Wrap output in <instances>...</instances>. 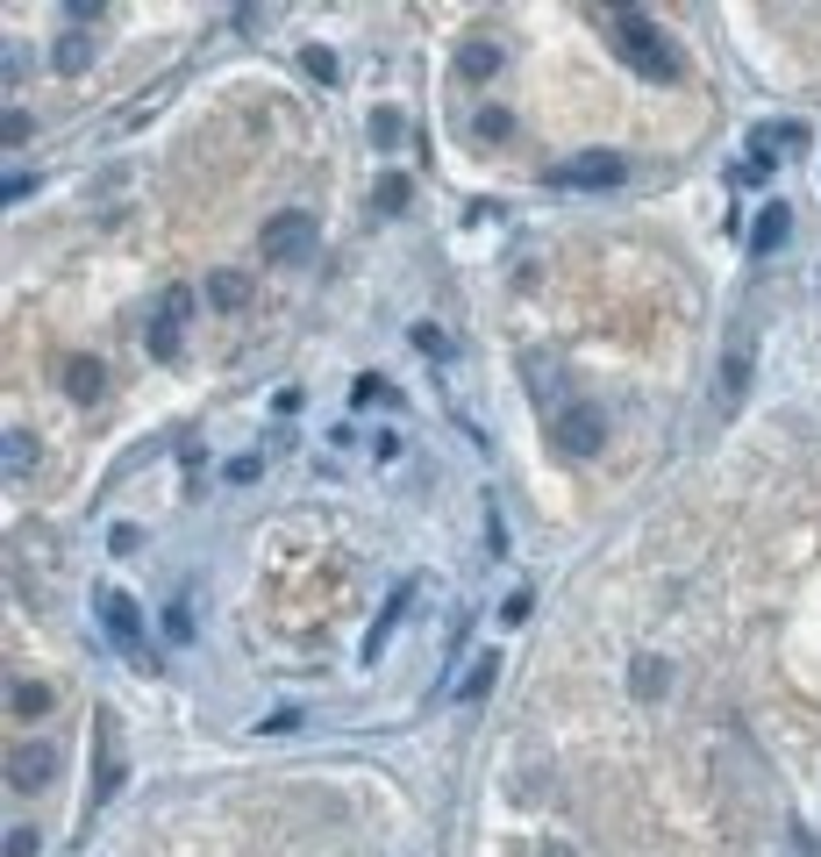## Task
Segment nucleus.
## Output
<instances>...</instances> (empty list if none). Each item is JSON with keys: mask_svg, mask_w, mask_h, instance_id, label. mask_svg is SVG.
Wrapping results in <instances>:
<instances>
[{"mask_svg": "<svg viewBox=\"0 0 821 857\" xmlns=\"http://www.w3.org/2000/svg\"><path fill=\"white\" fill-rule=\"evenodd\" d=\"M607 43H615L621 57H629L643 79H658V86H672L679 79V51H672V36H664L658 22H650L643 8H615L607 14Z\"/></svg>", "mask_w": 821, "mask_h": 857, "instance_id": "1", "label": "nucleus"}, {"mask_svg": "<svg viewBox=\"0 0 821 857\" xmlns=\"http://www.w3.org/2000/svg\"><path fill=\"white\" fill-rule=\"evenodd\" d=\"M314 215L308 207H279V215L265 222V258H279V265H308L314 258Z\"/></svg>", "mask_w": 821, "mask_h": 857, "instance_id": "2", "label": "nucleus"}, {"mask_svg": "<svg viewBox=\"0 0 821 857\" xmlns=\"http://www.w3.org/2000/svg\"><path fill=\"white\" fill-rule=\"evenodd\" d=\"M551 443L565 450V458H593V450L607 443V415L593 408V400H572V408L551 422Z\"/></svg>", "mask_w": 821, "mask_h": 857, "instance_id": "3", "label": "nucleus"}, {"mask_svg": "<svg viewBox=\"0 0 821 857\" xmlns=\"http://www.w3.org/2000/svg\"><path fill=\"white\" fill-rule=\"evenodd\" d=\"M621 179H629L621 150H579V158L551 164V186H621Z\"/></svg>", "mask_w": 821, "mask_h": 857, "instance_id": "4", "label": "nucleus"}, {"mask_svg": "<svg viewBox=\"0 0 821 857\" xmlns=\"http://www.w3.org/2000/svg\"><path fill=\"white\" fill-rule=\"evenodd\" d=\"M94 608H100V629L115 636V651H136V643H143V614H136L129 593H100Z\"/></svg>", "mask_w": 821, "mask_h": 857, "instance_id": "5", "label": "nucleus"}, {"mask_svg": "<svg viewBox=\"0 0 821 857\" xmlns=\"http://www.w3.org/2000/svg\"><path fill=\"white\" fill-rule=\"evenodd\" d=\"M51 772H57V750L51 743H22V750H14V758H8V786L14 793H36V786H51Z\"/></svg>", "mask_w": 821, "mask_h": 857, "instance_id": "6", "label": "nucleus"}, {"mask_svg": "<svg viewBox=\"0 0 821 857\" xmlns=\"http://www.w3.org/2000/svg\"><path fill=\"white\" fill-rule=\"evenodd\" d=\"M186 308H193V293L172 286V293H164V314L150 322V357H179V322H186Z\"/></svg>", "mask_w": 821, "mask_h": 857, "instance_id": "7", "label": "nucleus"}, {"mask_svg": "<svg viewBox=\"0 0 821 857\" xmlns=\"http://www.w3.org/2000/svg\"><path fill=\"white\" fill-rule=\"evenodd\" d=\"M207 308H215V314H243V308H250V272H236V265L207 272Z\"/></svg>", "mask_w": 821, "mask_h": 857, "instance_id": "8", "label": "nucleus"}, {"mask_svg": "<svg viewBox=\"0 0 821 857\" xmlns=\"http://www.w3.org/2000/svg\"><path fill=\"white\" fill-rule=\"evenodd\" d=\"M100 394H108V365H94V357H72V365H65V400L94 408Z\"/></svg>", "mask_w": 821, "mask_h": 857, "instance_id": "9", "label": "nucleus"}, {"mask_svg": "<svg viewBox=\"0 0 821 857\" xmlns=\"http://www.w3.org/2000/svg\"><path fill=\"white\" fill-rule=\"evenodd\" d=\"M664 686H672V665H664L658 651H643V657L629 665V694H636V700H664Z\"/></svg>", "mask_w": 821, "mask_h": 857, "instance_id": "10", "label": "nucleus"}, {"mask_svg": "<svg viewBox=\"0 0 821 857\" xmlns=\"http://www.w3.org/2000/svg\"><path fill=\"white\" fill-rule=\"evenodd\" d=\"M786 236H793V215H786V201H771L765 215H757V229H750V250H757V258H771Z\"/></svg>", "mask_w": 821, "mask_h": 857, "instance_id": "11", "label": "nucleus"}, {"mask_svg": "<svg viewBox=\"0 0 821 857\" xmlns=\"http://www.w3.org/2000/svg\"><path fill=\"white\" fill-rule=\"evenodd\" d=\"M407 600H415V586H401V593H393V600H386V608H378V622H372V629H364V657H378V651H386V636H393V629H401V614H407Z\"/></svg>", "mask_w": 821, "mask_h": 857, "instance_id": "12", "label": "nucleus"}, {"mask_svg": "<svg viewBox=\"0 0 821 857\" xmlns=\"http://www.w3.org/2000/svg\"><path fill=\"white\" fill-rule=\"evenodd\" d=\"M743 394H750V351H728L722 357V408H743Z\"/></svg>", "mask_w": 821, "mask_h": 857, "instance_id": "13", "label": "nucleus"}, {"mask_svg": "<svg viewBox=\"0 0 821 857\" xmlns=\"http://www.w3.org/2000/svg\"><path fill=\"white\" fill-rule=\"evenodd\" d=\"M8 708H14V721H43V715H51V686L14 679V686H8Z\"/></svg>", "mask_w": 821, "mask_h": 857, "instance_id": "14", "label": "nucleus"}, {"mask_svg": "<svg viewBox=\"0 0 821 857\" xmlns=\"http://www.w3.org/2000/svg\"><path fill=\"white\" fill-rule=\"evenodd\" d=\"M493 679H500V651H486L479 665H471L465 679H458V700H465V708H479V700L493 694Z\"/></svg>", "mask_w": 821, "mask_h": 857, "instance_id": "15", "label": "nucleus"}, {"mask_svg": "<svg viewBox=\"0 0 821 857\" xmlns=\"http://www.w3.org/2000/svg\"><path fill=\"white\" fill-rule=\"evenodd\" d=\"M86 65H94V36H86V29H65V36H57V72L79 79Z\"/></svg>", "mask_w": 821, "mask_h": 857, "instance_id": "16", "label": "nucleus"}, {"mask_svg": "<svg viewBox=\"0 0 821 857\" xmlns=\"http://www.w3.org/2000/svg\"><path fill=\"white\" fill-rule=\"evenodd\" d=\"M458 72H465V79H493V72H500V43H465Z\"/></svg>", "mask_w": 821, "mask_h": 857, "instance_id": "17", "label": "nucleus"}, {"mask_svg": "<svg viewBox=\"0 0 821 857\" xmlns=\"http://www.w3.org/2000/svg\"><path fill=\"white\" fill-rule=\"evenodd\" d=\"M300 72H308L314 86H337V51H329V43H308V51H300Z\"/></svg>", "mask_w": 821, "mask_h": 857, "instance_id": "18", "label": "nucleus"}, {"mask_svg": "<svg viewBox=\"0 0 821 857\" xmlns=\"http://www.w3.org/2000/svg\"><path fill=\"white\" fill-rule=\"evenodd\" d=\"M471 129H479L486 143H508L514 137V115L508 108H479V115H471Z\"/></svg>", "mask_w": 821, "mask_h": 857, "instance_id": "19", "label": "nucleus"}, {"mask_svg": "<svg viewBox=\"0 0 821 857\" xmlns=\"http://www.w3.org/2000/svg\"><path fill=\"white\" fill-rule=\"evenodd\" d=\"M401 137H407V122H401V108H378V115H372V143H378V150H386V143H401Z\"/></svg>", "mask_w": 821, "mask_h": 857, "instance_id": "20", "label": "nucleus"}, {"mask_svg": "<svg viewBox=\"0 0 821 857\" xmlns=\"http://www.w3.org/2000/svg\"><path fill=\"white\" fill-rule=\"evenodd\" d=\"M378 207H386V215H401V207H407V179H401V172L378 179Z\"/></svg>", "mask_w": 821, "mask_h": 857, "instance_id": "21", "label": "nucleus"}, {"mask_svg": "<svg viewBox=\"0 0 821 857\" xmlns=\"http://www.w3.org/2000/svg\"><path fill=\"white\" fill-rule=\"evenodd\" d=\"M8 857H36V829H29V822H14V829H8Z\"/></svg>", "mask_w": 821, "mask_h": 857, "instance_id": "22", "label": "nucleus"}, {"mask_svg": "<svg viewBox=\"0 0 821 857\" xmlns=\"http://www.w3.org/2000/svg\"><path fill=\"white\" fill-rule=\"evenodd\" d=\"M486 550H493V558L508 550V522H500V507H486Z\"/></svg>", "mask_w": 821, "mask_h": 857, "instance_id": "23", "label": "nucleus"}, {"mask_svg": "<svg viewBox=\"0 0 821 857\" xmlns=\"http://www.w3.org/2000/svg\"><path fill=\"white\" fill-rule=\"evenodd\" d=\"M29 137H36V122H29L22 108H8V143H29Z\"/></svg>", "mask_w": 821, "mask_h": 857, "instance_id": "24", "label": "nucleus"}, {"mask_svg": "<svg viewBox=\"0 0 821 857\" xmlns=\"http://www.w3.org/2000/svg\"><path fill=\"white\" fill-rule=\"evenodd\" d=\"M8 464H14V472H29V436H22V429L8 436Z\"/></svg>", "mask_w": 821, "mask_h": 857, "instance_id": "25", "label": "nucleus"}, {"mask_svg": "<svg viewBox=\"0 0 821 857\" xmlns=\"http://www.w3.org/2000/svg\"><path fill=\"white\" fill-rule=\"evenodd\" d=\"M522 857H572V850H557V844H543V850H522Z\"/></svg>", "mask_w": 821, "mask_h": 857, "instance_id": "26", "label": "nucleus"}]
</instances>
